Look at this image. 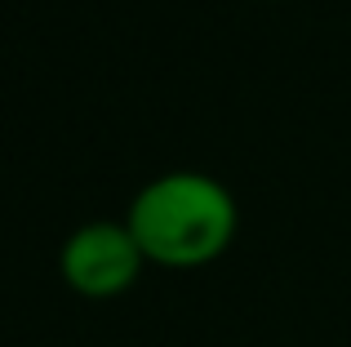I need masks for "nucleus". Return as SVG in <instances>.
<instances>
[{"label":"nucleus","mask_w":351,"mask_h":347,"mask_svg":"<svg viewBox=\"0 0 351 347\" xmlns=\"http://www.w3.org/2000/svg\"><path fill=\"white\" fill-rule=\"evenodd\" d=\"M240 209L236 196L200 169H169L138 187L129 200L125 227L134 232L138 250L152 267L196 272L223 259L236 241Z\"/></svg>","instance_id":"1"},{"label":"nucleus","mask_w":351,"mask_h":347,"mask_svg":"<svg viewBox=\"0 0 351 347\" xmlns=\"http://www.w3.org/2000/svg\"><path fill=\"white\" fill-rule=\"evenodd\" d=\"M147 259L138 250L134 232L125 227V218L112 223V218H94V223L76 227V232L62 241L58 250V276L71 294L80 298H120L125 289L138 285Z\"/></svg>","instance_id":"2"}]
</instances>
